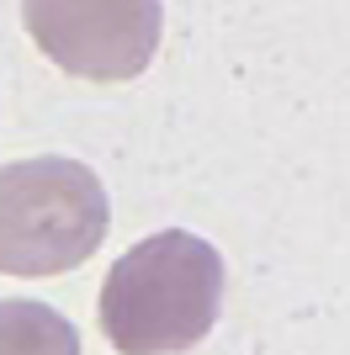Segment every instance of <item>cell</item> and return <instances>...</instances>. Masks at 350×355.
<instances>
[{"instance_id": "6da1fadb", "label": "cell", "mask_w": 350, "mask_h": 355, "mask_svg": "<svg viewBox=\"0 0 350 355\" xmlns=\"http://www.w3.org/2000/svg\"><path fill=\"white\" fill-rule=\"evenodd\" d=\"M223 308V254L202 234L165 228L117 254L101 286V334L117 355H181Z\"/></svg>"}, {"instance_id": "277c9868", "label": "cell", "mask_w": 350, "mask_h": 355, "mask_svg": "<svg viewBox=\"0 0 350 355\" xmlns=\"http://www.w3.org/2000/svg\"><path fill=\"white\" fill-rule=\"evenodd\" d=\"M0 355H80V334L38 297L0 302Z\"/></svg>"}, {"instance_id": "3957f363", "label": "cell", "mask_w": 350, "mask_h": 355, "mask_svg": "<svg viewBox=\"0 0 350 355\" xmlns=\"http://www.w3.org/2000/svg\"><path fill=\"white\" fill-rule=\"evenodd\" d=\"M22 27L64 74L122 85L154 64L165 11L160 0H22Z\"/></svg>"}, {"instance_id": "7a4b0ae2", "label": "cell", "mask_w": 350, "mask_h": 355, "mask_svg": "<svg viewBox=\"0 0 350 355\" xmlns=\"http://www.w3.org/2000/svg\"><path fill=\"white\" fill-rule=\"evenodd\" d=\"M112 228L96 170L64 154L0 164V276L43 282L80 270Z\"/></svg>"}]
</instances>
